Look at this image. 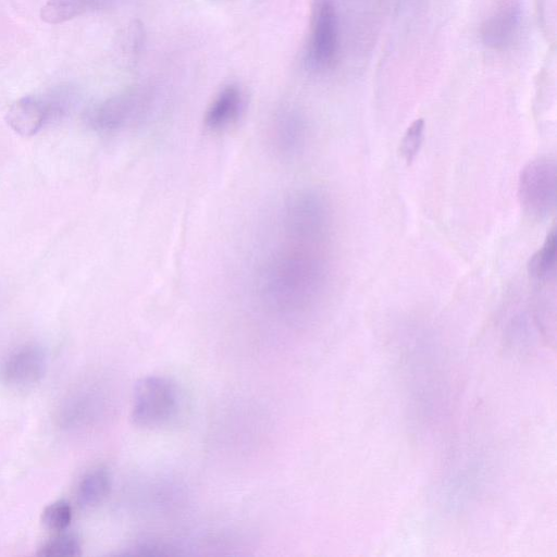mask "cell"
Returning a JSON list of instances; mask_svg holds the SVG:
<instances>
[{
    "label": "cell",
    "mask_w": 557,
    "mask_h": 557,
    "mask_svg": "<svg viewBox=\"0 0 557 557\" xmlns=\"http://www.w3.org/2000/svg\"><path fill=\"white\" fill-rule=\"evenodd\" d=\"M556 233L552 230L543 246L531 257L528 269L531 276L542 280L548 277L556 263Z\"/></svg>",
    "instance_id": "cell-13"
},
{
    "label": "cell",
    "mask_w": 557,
    "mask_h": 557,
    "mask_svg": "<svg viewBox=\"0 0 557 557\" xmlns=\"http://www.w3.org/2000/svg\"><path fill=\"white\" fill-rule=\"evenodd\" d=\"M306 47V63L310 70L325 72L338 58L341 28L334 0H314Z\"/></svg>",
    "instance_id": "cell-4"
},
{
    "label": "cell",
    "mask_w": 557,
    "mask_h": 557,
    "mask_svg": "<svg viewBox=\"0 0 557 557\" xmlns=\"http://www.w3.org/2000/svg\"><path fill=\"white\" fill-rule=\"evenodd\" d=\"M76 101V91L71 86L61 85L42 95L17 99L8 109L5 122L16 134L33 136L47 124L66 116Z\"/></svg>",
    "instance_id": "cell-2"
},
{
    "label": "cell",
    "mask_w": 557,
    "mask_h": 557,
    "mask_svg": "<svg viewBox=\"0 0 557 557\" xmlns=\"http://www.w3.org/2000/svg\"><path fill=\"white\" fill-rule=\"evenodd\" d=\"M273 222L252 287L267 308L295 315L321 300L329 287L331 211L321 194L298 191L284 200Z\"/></svg>",
    "instance_id": "cell-1"
},
{
    "label": "cell",
    "mask_w": 557,
    "mask_h": 557,
    "mask_svg": "<svg viewBox=\"0 0 557 557\" xmlns=\"http://www.w3.org/2000/svg\"><path fill=\"white\" fill-rule=\"evenodd\" d=\"M151 102L152 94L148 88L132 87L89 107L84 121L95 132L114 133L139 122Z\"/></svg>",
    "instance_id": "cell-3"
},
{
    "label": "cell",
    "mask_w": 557,
    "mask_h": 557,
    "mask_svg": "<svg viewBox=\"0 0 557 557\" xmlns=\"http://www.w3.org/2000/svg\"><path fill=\"white\" fill-rule=\"evenodd\" d=\"M518 196L528 213L535 216L547 215L556 200L555 162L539 159L528 163L519 176Z\"/></svg>",
    "instance_id": "cell-6"
},
{
    "label": "cell",
    "mask_w": 557,
    "mask_h": 557,
    "mask_svg": "<svg viewBox=\"0 0 557 557\" xmlns=\"http://www.w3.org/2000/svg\"><path fill=\"white\" fill-rule=\"evenodd\" d=\"M178 409V392L170 380L148 375L134 386L132 419L143 428H157L168 423Z\"/></svg>",
    "instance_id": "cell-5"
},
{
    "label": "cell",
    "mask_w": 557,
    "mask_h": 557,
    "mask_svg": "<svg viewBox=\"0 0 557 557\" xmlns=\"http://www.w3.org/2000/svg\"><path fill=\"white\" fill-rule=\"evenodd\" d=\"M46 357L34 345H27L13 351L0 368V379L11 387L24 388L37 383L45 373Z\"/></svg>",
    "instance_id": "cell-9"
},
{
    "label": "cell",
    "mask_w": 557,
    "mask_h": 557,
    "mask_svg": "<svg viewBox=\"0 0 557 557\" xmlns=\"http://www.w3.org/2000/svg\"><path fill=\"white\" fill-rule=\"evenodd\" d=\"M212 1H226V0H212Z\"/></svg>",
    "instance_id": "cell-17"
},
{
    "label": "cell",
    "mask_w": 557,
    "mask_h": 557,
    "mask_svg": "<svg viewBox=\"0 0 557 557\" xmlns=\"http://www.w3.org/2000/svg\"><path fill=\"white\" fill-rule=\"evenodd\" d=\"M424 122L422 119L413 121L407 128L401 143L400 153L403 159L410 164L417 157L423 140Z\"/></svg>",
    "instance_id": "cell-16"
},
{
    "label": "cell",
    "mask_w": 557,
    "mask_h": 557,
    "mask_svg": "<svg viewBox=\"0 0 557 557\" xmlns=\"http://www.w3.org/2000/svg\"><path fill=\"white\" fill-rule=\"evenodd\" d=\"M521 24L520 3L517 0H502L481 25L482 42L494 50L506 49L518 38Z\"/></svg>",
    "instance_id": "cell-8"
},
{
    "label": "cell",
    "mask_w": 557,
    "mask_h": 557,
    "mask_svg": "<svg viewBox=\"0 0 557 557\" xmlns=\"http://www.w3.org/2000/svg\"><path fill=\"white\" fill-rule=\"evenodd\" d=\"M307 136V123L298 110L286 107L275 113L269 128V143L278 158L290 160L297 157Z\"/></svg>",
    "instance_id": "cell-7"
},
{
    "label": "cell",
    "mask_w": 557,
    "mask_h": 557,
    "mask_svg": "<svg viewBox=\"0 0 557 557\" xmlns=\"http://www.w3.org/2000/svg\"><path fill=\"white\" fill-rule=\"evenodd\" d=\"M120 0H47L40 17L48 24H61L75 17L114 7Z\"/></svg>",
    "instance_id": "cell-11"
},
{
    "label": "cell",
    "mask_w": 557,
    "mask_h": 557,
    "mask_svg": "<svg viewBox=\"0 0 557 557\" xmlns=\"http://www.w3.org/2000/svg\"><path fill=\"white\" fill-rule=\"evenodd\" d=\"M81 550L82 545L77 536L61 534L42 544L37 555L44 557H75L81 555Z\"/></svg>",
    "instance_id": "cell-14"
},
{
    "label": "cell",
    "mask_w": 557,
    "mask_h": 557,
    "mask_svg": "<svg viewBox=\"0 0 557 557\" xmlns=\"http://www.w3.org/2000/svg\"><path fill=\"white\" fill-rule=\"evenodd\" d=\"M72 520V507L65 500L49 504L41 513L42 524L53 531L66 529Z\"/></svg>",
    "instance_id": "cell-15"
},
{
    "label": "cell",
    "mask_w": 557,
    "mask_h": 557,
    "mask_svg": "<svg viewBox=\"0 0 557 557\" xmlns=\"http://www.w3.org/2000/svg\"><path fill=\"white\" fill-rule=\"evenodd\" d=\"M110 487L111 478L108 470L95 468L82 478L77 487V502L85 508L95 507L108 496Z\"/></svg>",
    "instance_id": "cell-12"
},
{
    "label": "cell",
    "mask_w": 557,
    "mask_h": 557,
    "mask_svg": "<svg viewBox=\"0 0 557 557\" xmlns=\"http://www.w3.org/2000/svg\"><path fill=\"white\" fill-rule=\"evenodd\" d=\"M245 109V96L235 84L224 86L208 106L203 123L212 132H222L234 125Z\"/></svg>",
    "instance_id": "cell-10"
}]
</instances>
